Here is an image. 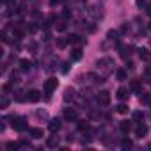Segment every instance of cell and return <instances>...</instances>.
Returning <instances> with one entry per match:
<instances>
[{
    "mask_svg": "<svg viewBox=\"0 0 151 151\" xmlns=\"http://www.w3.org/2000/svg\"><path fill=\"white\" fill-rule=\"evenodd\" d=\"M11 126L14 128V130H18V132H23V130H27V121H25V117H11Z\"/></svg>",
    "mask_w": 151,
    "mask_h": 151,
    "instance_id": "cell-1",
    "label": "cell"
},
{
    "mask_svg": "<svg viewBox=\"0 0 151 151\" xmlns=\"http://www.w3.org/2000/svg\"><path fill=\"white\" fill-rule=\"evenodd\" d=\"M57 86H59L57 78H48V80L45 82V94H46V96H50V94L57 89Z\"/></svg>",
    "mask_w": 151,
    "mask_h": 151,
    "instance_id": "cell-2",
    "label": "cell"
},
{
    "mask_svg": "<svg viewBox=\"0 0 151 151\" xmlns=\"http://www.w3.org/2000/svg\"><path fill=\"white\" fill-rule=\"evenodd\" d=\"M96 101H98V105L107 107V105L110 103V93H109V91H101V93L96 96Z\"/></svg>",
    "mask_w": 151,
    "mask_h": 151,
    "instance_id": "cell-3",
    "label": "cell"
},
{
    "mask_svg": "<svg viewBox=\"0 0 151 151\" xmlns=\"http://www.w3.org/2000/svg\"><path fill=\"white\" fill-rule=\"evenodd\" d=\"M60 126H62V123H60V119H52L50 123H48V128H50V132H59L60 130Z\"/></svg>",
    "mask_w": 151,
    "mask_h": 151,
    "instance_id": "cell-4",
    "label": "cell"
},
{
    "mask_svg": "<svg viewBox=\"0 0 151 151\" xmlns=\"http://www.w3.org/2000/svg\"><path fill=\"white\" fill-rule=\"evenodd\" d=\"M27 100H29V101H39V100H41V93H39L37 89H32V91L27 94Z\"/></svg>",
    "mask_w": 151,
    "mask_h": 151,
    "instance_id": "cell-5",
    "label": "cell"
},
{
    "mask_svg": "<svg viewBox=\"0 0 151 151\" xmlns=\"http://www.w3.org/2000/svg\"><path fill=\"white\" fill-rule=\"evenodd\" d=\"M66 41H68V43H69V45H78V43H82V41H84V39H82V37H80V36H78V34H69V36H68V39H66Z\"/></svg>",
    "mask_w": 151,
    "mask_h": 151,
    "instance_id": "cell-6",
    "label": "cell"
},
{
    "mask_svg": "<svg viewBox=\"0 0 151 151\" xmlns=\"http://www.w3.org/2000/svg\"><path fill=\"white\" fill-rule=\"evenodd\" d=\"M146 133H147V126L142 124V123H139L137 128H135V135H137V137H144Z\"/></svg>",
    "mask_w": 151,
    "mask_h": 151,
    "instance_id": "cell-7",
    "label": "cell"
},
{
    "mask_svg": "<svg viewBox=\"0 0 151 151\" xmlns=\"http://www.w3.org/2000/svg\"><path fill=\"white\" fill-rule=\"evenodd\" d=\"M64 119H66V121H73V119H77V110H73V109H66V110H64Z\"/></svg>",
    "mask_w": 151,
    "mask_h": 151,
    "instance_id": "cell-8",
    "label": "cell"
},
{
    "mask_svg": "<svg viewBox=\"0 0 151 151\" xmlns=\"http://www.w3.org/2000/svg\"><path fill=\"white\" fill-rule=\"evenodd\" d=\"M139 57H140L142 60H151V52H149L147 48H140V50H139Z\"/></svg>",
    "mask_w": 151,
    "mask_h": 151,
    "instance_id": "cell-9",
    "label": "cell"
},
{
    "mask_svg": "<svg viewBox=\"0 0 151 151\" xmlns=\"http://www.w3.org/2000/svg\"><path fill=\"white\" fill-rule=\"evenodd\" d=\"M119 130H121L123 133H128V132L132 130V123H130V121H121V123H119Z\"/></svg>",
    "mask_w": 151,
    "mask_h": 151,
    "instance_id": "cell-10",
    "label": "cell"
},
{
    "mask_svg": "<svg viewBox=\"0 0 151 151\" xmlns=\"http://www.w3.org/2000/svg\"><path fill=\"white\" fill-rule=\"evenodd\" d=\"M30 135H32L34 139H43V137H45V133H43L41 128H32V130H30Z\"/></svg>",
    "mask_w": 151,
    "mask_h": 151,
    "instance_id": "cell-11",
    "label": "cell"
},
{
    "mask_svg": "<svg viewBox=\"0 0 151 151\" xmlns=\"http://www.w3.org/2000/svg\"><path fill=\"white\" fill-rule=\"evenodd\" d=\"M82 59V50L80 48H75L71 52V60H80Z\"/></svg>",
    "mask_w": 151,
    "mask_h": 151,
    "instance_id": "cell-12",
    "label": "cell"
},
{
    "mask_svg": "<svg viewBox=\"0 0 151 151\" xmlns=\"http://www.w3.org/2000/svg\"><path fill=\"white\" fill-rule=\"evenodd\" d=\"M117 98L119 100H126L128 98V89L126 87H119L117 89Z\"/></svg>",
    "mask_w": 151,
    "mask_h": 151,
    "instance_id": "cell-13",
    "label": "cell"
},
{
    "mask_svg": "<svg viewBox=\"0 0 151 151\" xmlns=\"http://www.w3.org/2000/svg\"><path fill=\"white\" fill-rule=\"evenodd\" d=\"M46 146H48V147H57V146H59V137H55V135L50 137L48 142H46Z\"/></svg>",
    "mask_w": 151,
    "mask_h": 151,
    "instance_id": "cell-14",
    "label": "cell"
},
{
    "mask_svg": "<svg viewBox=\"0 0 151 151\" xmlns=\"http://www.w3.org/2000/svg\"><path fill=\"white\" fill-rule=\"evenodd\" d=\"M119 52H121V57H124V59L130 55V48L126 45H119Z\"/></svg>",
    "mask_w": 151,
    "mask_h": 151,
    "instance_id": "cell-15",
    "label": "cell"
},
{
    "mask_svg": "<svg viewBox=\"0 0 151 151\" xmlns=\"http://www.w3.org/2000/svg\"><path fill=\"white\" fill-rule=\"evenodd\" d=\"M20 68H22L23 71H29V69H30V62H29L27 59H22V60H20Z\"/></svg>",
    "mask_w": 151,
    "mask_h": 151,
    "instance_id": "cell-16",
    "label": "cell"
},
{
    "mask_svg": "<svg viewBox=\"0 0 151 151\" xmlns=\"http://www.w3.org/2000/svg\"><path fill=\"white\" fill-rule=\"evenodd\" d=\"M117 112H119V114H126V112H128V105L119 103V105H117Z\"/></svg>",
    "mask_w": 151,
    "mask_h": 151,
    "instance_id": "cell-17",
    "label": "cell"
},
{
    "mask_svg": "<svg viewBox=\"0 0 151 151\" xmlns=\"http://www.w3.org/2000/svg\"><path fill=\"white\" fill-rule=\"evenodd\" d=\"M132 89H133L135 93H140V84H139L137 80H133V82H132Z\"/></svg>",
    "mask_w": 151,
    "mask_h": 151,
    "instance_id": "cell-18",
    "label": "cell"
},
{
    "mask_svg": "<svg viewBox=\"0 0 151 151\" xmlns=\"http://www.w3.org/2000/svg\"><path fill=\"white\" fill-rule=\"evenodd\" d=\"M87 128H89L87 121H80V123H78V130H82V132H84V130H87Z\"/></svg>",
    "mask_w": 151,
    "mask_h": 151,
    "instance_id": "cell-19",
    "label": "cell"
},
{
    "mask_svg": "<svg viewBox=\"0 0 151 151\" xmlns=\"http://www.w3.org/2000/svg\"><path fill=\"white\" fill-rule=\"evenodd\" d=\"M69 18H71L69 9H64V11H62V20H69Z\"/></svg>",
    "mask_w": 151,
    "mask_h": 151,
    "instance_id": "cell-20",
    "label": "cell"
},
{
    "mask_svg": "<svg viewBox=\"0 0 151 151\" xmlns=\"http://www.w3.org/2000/svg\"><path fill=\"white\" fill-rule=\"evenodd\" d=\"M73 94H75V91H73V89H68V91H66V96H64V100L68 101L69 98H73Z\"/></svg>",
    "mask_w": 151,
    "mask_h": 151,
    "instance_id": "cell-21",
    "label": "cell"
},
{
    "mask_svg": "<svg viewBox=\"0 0 151 151\" xmlns=\"http://www.w3.org/2000/svg\"><path fill=\"white\" fill-rule=\"evenodd\" d=\"M7 149H18L20 147V144H16V142H7V146H6Z\"/></svg>",
    "mask_w": 151,
    "mask_h": 151,
    "instance_id": "cell-22",
    "label": "cell"
},
{
    "mask_svg": "<svg viewBox=\"0 0 151 151\" xmlns=\"http://www.w3.org/2000/svg\"><path fill=\"white\" fill-rule=\"evenodd\" d=\"M117 78H119V80H124V78H126V73H124L123 69H119V71H117Z\"/></svg>",
    "mask_w": 151,
    "mask_h": 151,
    "instance_id": "cell-23",
    "label": "cell"
},
{
    "mask_svg": "<svg viewBox=\"0 0 151 151\" xmlns=\"http://www.w3.org/2000/svg\"><path fill=\"white\" fill-rule=\"evenodd\" d=\"M57 30H59V32H64V30H66V23H64V22H60V23L57 25Z\"/></svg>",
    "mask_w": 151,
    "mask_h": 151,
    "instance_id": "cell-24",
    "label": "cell"
},
{
    "mask_svg": "<svg viewBox=\"0 0 151 151\" xmlns=\"http://www.w3.org/2000/svg\"><path fill=\"white\" fill-rule=\"evenodd\" d=\"M142 117H144V116H142V112H135V114H133V119H135V121H140Z\"/></svg>",
    "mask_w": 151,
    "mask_h": 151,
    "instance_id": "cell-25",
    "label": "cell"
},
{
    "mask_svg": "<svg viewBox=\"0 0 151 151\" xmlns=\"http://www.w3.org/2000/svg\"><path fill=\"white\" fill-rule=\"evenodd\" d=\"M121 146H123L124 149H128V147H132V142H130V140H123V144H121Z\"/></svg>",
    "mask_w": 151,
    "mask_h": 151,
    "instance_id": "cell-26",
    "label": "cell"
},
{
    "mask_svg": "<svg viewBox=\"0 0 151 151\" xmlns=\"http://www.w3.org/2000/svg\"><path fill=\"white\" fill-rule=\"evenodd\" d=\"M66 43H68V41H64V39H59V41H57L59 48H64V46H66Z\"/></svg>",
    "mask_w": 151,
    "mask_h": 151,
    "instance_id": "cell-27",
    "label": "cell"
},
{
    "mask_svg": "<svg viewBox=\"0 0 151 151\" xmlns=\"http://www.w3.org/2000/svg\"><path fill=\"white\" fill-rule=\"evenodd\" d=\"M55 20H57V16H55V14H50V16H48V23H53Z\"/></svg>",
    "mask_w": 151,
    "mask_h": 151,
    "instance_id": "cell-28",
    "label": "cell"
},
{
    "mask_svg": "<svg viewBox=\"0 0 151 151\" xmlns=\"http://www.w3.org/2000/svg\"><path fill=\"white\" fill-rule=\"evenodd\" d=\"M7 103H9V101H7V98H2V103H0V105H2V109H6V107H7Z\"/></svg>",
    "mask_w": 151,
    "mask_h": 151,
    "instance_id": "cell-29",
    "label": "cell"
},
{
    "mask_svg": "<svg viewBox=\"0 0 151 151\" xmlns=\"http://www.w3.org/2000/svg\"><path fill=\"white\" fill-rule=\"evenodd\" d=\"M37 117H46V112H41V110H39V112H37Z\"/></svg>",
    "mask_w": 151,
    "mask_h": 151,
    "instance_id": "cell-30",
    "label": "cell"
},
{
    "mask_svg": "<svg viewBox=\"0 0 151 151\" xmlns=\"http://www.w3.org/2000/svg\"><path fill=\"white\" fill-rule=\"evenodd\" d=\"M146 73H147V75H151V66H147V68H146Z\"/></svg>",
    "mask_w": 151,
    "mask_h": 151,
    "instance_id": "cell-31",
    "label": "cell"
},
{
    "mask_svg": "<svg viewBox=\"0 0 151 151\" xmlns=\"http://www.w3.org/2000/svg\"><path fill=\"white\" fill-rule=\"evenodd\" d=\"M57 2H60V0H52V2H50V4H52V6H55Z\"/></svg>",
    "mask_w": 151,
    "mask_h": 151,
    "instance_id": "cell-32",
    "label": "cell"
},
{
    "mask_svg": "<svg viewBox=\"0 0 151 151\" xmlns=\"http://www.w3.org/2000/svg\"><path fill=\"white\" fill-rule=\"evenodd\" d=\"M147 14H151V6H149V7H147Z\"/></svg>",
    "mask_w": 151,
    "mask_h": 151,
    "instance_id": "cell-33",
    "label": "cell"
},
{
    "mask_svg": "<svg viewBox=\"0 0 151 151\" xmlns=\"http://www.w3.org/2000/svg\"><path fill=\"white\" fill-rule=\"evenodd\" d=\"M149 29H151V22H149Z\"/></svg>",
    "mask_w": 151,
    "mask_h": 151,
    "instance_id": "cell-34",
    "label": "cell"
}]
</instances>
